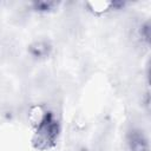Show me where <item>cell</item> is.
<instances>
[{"label":"cell","instance_id":"obj_1","mask_svg":"<svg viewBox=\"0 0 151 151\" xmlns=\"http://www.w3.org/2000/svg\"><path fill=\"white\" fill-rule=\"evenodd\" d=\"M37 134H38V142L50 144L53 143L58 134V124L53 119L51 113H47L39 120L38 127H37Z\"/></svg>","mask_w":151,"mask_h":151}]
</instances>
